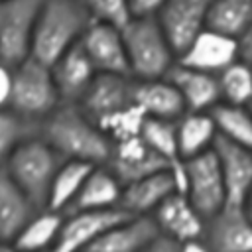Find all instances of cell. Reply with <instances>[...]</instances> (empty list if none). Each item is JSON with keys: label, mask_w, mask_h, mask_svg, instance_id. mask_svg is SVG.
Segmentation results:
<instances>
[{"label": "cell", "mask_w": 252, "mask_h": 252, "mask_svg": "<svg viewBox=\"0 0 252 252\" xmlns=\"http://www.w3.org/2000/svg\"><path fill=\"white\" fill-rule=\"evenodd\" d=\"M39 134L63 159H79L98 165L106 163L112 152L108 136L77 102H61L39 124Z\"/></svg>", "instance_id": "obj_1"}, {"label": "cell", "mask_w": 252, "mask_h": 252, "mask_svg": "<svg viewBox=\"0 0 252 252\" xmlns=\"http://www.w3.org/2000/svg\"><path fill=\"white\" fill-rule=\"evenodd\" d=\"M93 18L83 0H41L32 57L43 65H53L71 47L79 45Z\"/></svg>", "instance_id": "obj_2"}, {"label": "cell", "mask_w": 252, "mask_h": 252, "mask_svg": "<svg viewBox=\"0 0 252 252\" xmlns=\"http://www.w3.org/2000/svg\"><path fill=\"white\" fill-rule=\"evenodd\" d=\"M130 75L136 81L161 79L177 63V55L169 45L156 16H134L122 30Z\"/></svg>", "instance_id": "obj_3"}, {"label": "cell", "mask_w": 252, "mask_h": 252, "mask_svg": "<svg viewBox=\"0 0 252 252\" xmlns=\"http://www.w3.org/2000/svg\"><path fill=\"white\" fill-rule=\"evenodd\" d=\"M63 161L57 150L37 132L20 144L2 167L37 209H45L51 183Z\"/></svg>", "instance_id": "obj_4"}, {"label": "cell", "mask_w": 252, "mask_h": 252, "mask_svg": "<svg viewBox=\"0 0 252 252\" xmlns=\"http://www.w3.org/2000/svg\"><path fill=\"white\" fill-rule=\"evenodd\" d=\"M61 102L63 100L55 87L49 65L28 57L24 63L14 67L12 96L8 108L30 122L41 124Z\"/></svg>", "instance_id": "obj_5"}, {"label": "cell", "mask_w": 252, "mask_h": 252, "mask_svg": "<svg viewBox=\"0 0 252 252\" xmlns=\"http://www.w3.org/2000/svg\"><path fill=\"white\" fill-rule=\"evenodd\" d=\"M41 0H8L0 4V61L16 67L32 57V39Z\"/></svg>", "instance_id": "obj_6"}, {"label": "cell", "mask_w": 252, "mask_h": 252, "mask_svg": "<svg viewBox=\"0 0 252 252\" xmlns=\"http://www.w3.org/2000/svg\"><path fill=\"white\" fill-rule=\"evenodd\" d=\"M183 193L205 220L213 219L220 209L226 207V187L215 148L185 161Z\"/></svg>", "instance_id": "obj_7"}, {"label": "cell", "mask_w": 252, "mask_h": 252, "mask_svg": "<svg viewBox=\"0 0 252 252\" xmlns=\"http://www.w3.org/2000/svg\"><path fill=\"white\" fill-rule=\"evenodd\" d=\"M207 8L209 0H165L158 10L156 20L177 57L207 28Z\"/></svg>", "instance_id": "obj_8"}, {"label": "cell", "mask_w": 252, "mask_h": 252, "mask_svg": "<svg viewBox=\"0 0 252 252\" xmlns=\"http://www.w3.org/2000/svg\"><path fill=\"white\" fill-rule=\"evenodd\" d=\"M126 217L130 215L120 209L65 213L59 240L51 252H85L98 236Z\"/></svg>", "instance_id": "obj_9"}, {"label": "cell", "mask_w": 252, "mask_h": 252, "mask_svg": "<svg viewBox=\"0 0 252 252\" xmlns=\"http://www.w3.org/2000/svg\"><path fill=\"white\" fill-rule=\"evenodd\" d=\"M203 240L213 252H252V213L226 205L207 220Z\"/></svg>", "instance_id": "obj_10"}, {"label": "cell", "mask_w": 252, "mask_h": 252, "mask_svg": "<svg viewBox=\"0 0 252 252\" xmlns=\"http://www.w3.org/2000/svg\"><path fill=\"white\" fill-rule=\"evenodd\" d=\"M134 83L130 75L98 73L85 96L77 102L94 122L134 104Z\"/></svg>", "instance_id": "obj_11"}, {"label": "cell", "mask_w": 252, "mask_h": 252, "mask_svg": "<svg viewBox=\"0 0 252 252\" xmlns=\"http://www.w3.org/2000/svg\"><path fill=\"white\" fill-rule=\"evenodd\" d=\"M81 47L85 49L98 73L130 75L122 30L108 24L93 22L81 39Z\"/></svg>", "instance_id": "obj_12"}, {"label": "cell", "mask_w": 252, "mask_h": 252, "mask_svg": "<svg viewBox=\"0 0 252 252\" xmlns=\"http://www.w3.org/2000/svg\"><path fill=\"white\" fill-rule=\"evenodd\" d=\"M234 61H238V39H232L209 28H205L177 57V63L211 75H219Z\"/></svg>", "instance_id": "obj_13"}, {"label": "cell", "mask_w": 252, "mask_h": 252, "mask_svg": "<svg viewBox=\"0 0 252 252\" xmlns=\"http://www.w3.org/2000/svg\"><path fill=\"white\" fill-rule=\"evenodd\" d=\"M215 154L226 187V205L246 207L252 193V150L217 138Z\"/></svg>", "instance_id": "obj_14"}, {"label": "cell", "mask_w": 252, "mask_h": 252, "mask_svg": "<svg viewBox=\"0 0 252 252\" xmlns=\"http://www.w3.org/2000/svg\"><path fill=\"white\" fill-rule=\"evenodd\" d=\"M177 191L179 183L171 169L152 173L148 177L124 185L120 197V211L130 217H152L156 209Z\"/></svg>", "instance_id": "obj_15"}, {"label": "cell", "mask_w": 252, "mask_h": 252, "mask_svg": "<svg viewBox=\"0 0 252 252\" xmlns=\"http://www.w3.org/2000/svg\"><path fill=\"white\" fill-rule=\"evenodd\" d=\"M156 220L159 234L171 238L177 244L203 238L207 220L201 217V213L191 205L185 193H173L167 197L152 215Z\"/></svg>", "instance_id": "obj_16"}, {"label": "cell", "mask_w": 252, "mask_h": 252, "mask_svg": "<svg viewBox=\"0 0 252 252\" xmlns=\"http://www.w3.org/2000/svg\"><path fill=\"white\" fill-rule=\"evenodd\" d=\"M106 165L114 171L122 185H128L163 169H171L169 163L159 158L140 136L112 144V152Z\"/></svg>", "instance_id": "obj_17"}, {"label": "cell", "mask_w": 252, "mask_h": 252, "mask_svg": "<svg viewBox=\"0 0 252 252\" xmlns=\"http://www.w3.org/2000/svg\"><path fill=\"white\" fill-rule=\"evenodd\" d=\"M159 236L152 217H126L98 236L85 252H144Z\"/></svg>", "instance_id": "obj_18"}, {"label": "cell", "mask_w": 252, "mask_h": 252, "mask_svg": "<svg viewBox=\"0 0 252 252\" xmlns=\"http://www.w3.org/2000/svg\"><path fill=\"white\" fill-rule=\"evenodd\" d=\"M51 73L63 102H79L98 75L81 43L61 55L51 65Z\"/></svg>", "instance_id": "obj_19"}, {"label": "cell", "mask_w": 252, "mask_h": 252, "mask_svg": "<svg viewBox=\"0 0 252 252\" xmlns=\"http://www.w3.org/2000/svg\"><path fill=\"white\" fill-rule=\"evenodd\" d=\"M167 79L179 91L187 112H211L220 102L217 75L175 63L173 69L167 73Z\"/></svg>", "instance_id": "obj_20"}, {"label": "cell", "mask_w": 252, "mask_h": 252, "mask_svg": "<svg viewBox=\"0 0 252 252\" xmlns=\"http://www.w3.org/2000/svg\"><path fill=\"white\" fill-rule=\"evenodd\" d=\"M134 104L148 118L159 120H173L177 122L185 112V102L175 89V85L167 79H148L134 83Z\"/></svg>", "instance_id": "obj_21"}, {"label": "cell", "mask_w": 252, "mask_h": 252, "mask_svg": "<svg viewBox=\"0 0 252 252\" xmlns=\"http://www.w3.org/2000/svg\"><path fill=\"white\" fill-rule=\"evenodd\" d=\"M41 209L14 183L0 165V242H14L26 222Z\"/></svg>", "instance_id": "obj_22"}, {"label": "cell", "mask_w": 252, "mask_h": 252, "mask_svg": "<svg viewBox=\"0 0 252 252\" xmlns=\"http://www.w3.org/2000/svg\"><path fill=\"white\" fill-rule=\"evenodd\" d=\"M122 189H124V185L114 175V171L106 163H98L89 173L83 189L79 191L75 203L71 205V209L67 213L120 209Z\"/></svg>", "instance_id": "obj_23"}, {"label": "cell", "mask_w": 252, "mask_h": 252, "mask_svg": "<svg viewBox=\"0 0 252 252\" xmlns=\"http://www.w3.org/2000/svg\"><path fill=\"white\" fill-rule=\"evenodd\" d=\"M177 146L183 161L215 148L219 138L211 112H185L177 122Z\"/></svg>", "instance_id": "obj_24"}, {"label": "cell", "mask_w": 252, "mask_h": 252, "mask_svg": "<svg viewBox=\"0 0 252 252\" xmlns=\"http://www.w3.org/2000/svg\"><path fill=\"white\" fill-rule=\"evenodd\" d=\"M140 138L159 156L163 158L171 171L177 177L179 191H185V161L179 156L177 146V126L173 120H159V118H146Z\"/></svg>", "instance_id": "obj_25"}, {"label": "cell", "mask_w": 252, "mask_h": 252, "mask_svg": "<svg viewBox=\"0 0 252 252\" xmlns=\"http://www.w3.org/2000/svg\"><path fill=\"white\" fill-rule=\"evenodd\" d=\"M93 167H94V163H89V161L65 159L55 173L45 209L55 211V213H67L71 209V205L75 203L79 191L83 189Z\"/></svg>", "instance_id": "obj_26"}, {"label": "cell", "mask_w": 252, "mask_h": 252, "mask_svg": "<svg viewBox=\"0 0 252 252\" xmlns=\"http://www.w3.org/2000/svg\"><path fill=\"white\" fill-rule=\"evenodd\" d=\"M207 28L240 39L252 28V0H209Z\"/></svg>", "instance_id": "obj_27"}, {"label": "cell", "mask_w": 252, "mask_h": 252, "mask_svg": "<svg viewBox=\"0 0 252 252\" xmlns=\"http://www.w3.org/2000/svg\"><path fill=\"white\" fill-rule=\"evenodd\" d=\"M63 219L65 213H55L49 209L37 211L14 238V244L26 252H51L59 240Z\"/></svg>", "instance_id": "obj_28"}, {"label": "cell", "mask_w": 252, "mask_h": 252, "mask_svg": "<svg viewBox=\"0 0 252 252\" xmlns=\"http://www.w3.org/2000/svg\"><path fill=\"white\" fill-rule=\"evenodd\" d=\"M211 114H213L219 138H224L232 144L252 150V110L250 106L219 102L211 110Z\"/></svg>", "instance_id": "obj_29"}, {"label": "cell", "mask_w": 252, "mask_h": 252, "mask_svg": "<svg viewBox=\"0 0 252 252\" xmlns=\"http://www.w3.org/2000/svg\"><path fill=\"white\" fill-rule=\"evenodd\" d=\"M220 89V102L250 106L252 102V69L244 61H234L217 75Z\"/></svg>", "instance_id": "obj_30"}, {"label": "cell", "mask_w": 252, "mask_h": 252, "mask_svg": "<svg viewBox=\"0 0 252 252\" xmlns=\"http://www.w3.org/2000/svg\"><path fill=\"white\" fill-rule=\"evenodd\" d=\"M39 132V124L26 120L12 108H0V165L14 154V150L28 138Z\"/></svg>", "instance_id": "obj_31"}, {"label": "cell", "mask_w": 252, "mask_h": 252, "mask_svg": "<svg viewBox=\"0 0 252 252\" xmlns=\"http://www.w3.org/2000/svg\"><path fill=\"white\" fill-rule=\"evenodd\" d=\"M146 118L148 116L140 110V106L130 104V106H126V108L102 118L96 124L108 136V140L112 144H116V142H124V140H130V138H138Z\"/></svg>", "instance_id": "obj_32"}, {"label": "cell", "mask_w": 252, "mask_h": 252, "mask_svg": "<svg viewBox=\"0 0 252 252\" xmlns=\"http://www.w3.org/2000/svg\"><path fill=\"white\" fill-rule=\"evenodd\" d=\"M83 2L93 22H100L124 30L134 18L132 0H83Z\"/></svg>", "instance_id": "obj_33"}, {"label": "cell", "mask_w": 252, "mask_h": 252, "mask_svg": "<svg viewBox=\"0 0 252 252\" xmlns=\"http://www.w3.org/2000/svg\"><path fill=\"white\" fill-rule=\"evenodd\" d=\"M12 81H14V67L0 61V108H6L10 104Z\"/></svg>", "instance_id": "obj_34"}, {"label": "cell", "mask_w": 252, "mask_h": 252, "mask_svg": "<svg viewBox=\"0 0 252 252\" xmlns=\"http://www.w3.org/2000/svg\"><path fill=\"white\" fill-rule=\"evenodd\" d=\"M165 0H132L134 16H156Z\"/></svg>", "instance_id": "obj_35"}, {"label": "cell", "mask_w": 252, "mask_h": 252, "mask_svg": "<svg viewBox=\"0 0 252 252\" xmlns=\"http://www.w3.org/2000/svg\"><path fill=\"white\" fill-rule=\"evenodd\" d=\"M238 59L252 69V28L238 39Z\"/></svg>", "instance_id": "obj_36"}, {"label": "cell", "mask_w": 252, "mask_h": 252, "mask_svg": "<svg viewBox=\"0 0 252 252\" xmlns=\"http://www.w3.org/2000/svg\"><path fill=\"white\" fill-rule=\"evenodd\" d=\"M144 252H179V244L173 242V240L167 238V236H159V238H156Z\"/></svg>", "instance_id": "obj_37"}, {"label": "cell", "mask_w": 252, "mask_h": 252, "mask_svg": "<svg viewBox=\"0 0 252 252\" xmlns=\"http://www.w3.org/2000/svg\"><path fill=\"white\" fill-rule=\"evenodd\" d=\"M179 252H213V250L209 248V244L203 238H197V240H189V242L179 244Z\"/></svg>", "instance_id": "obj_38"}, {"label": "cell", "mask_w": 252, "mask_h": 252, "mask_svg": "<svg viewBox=\"0 0 252 252\" xmlns=\"http://www.w3.org/2000/svg\"><path fill=\"white\" fill-rule=\"evenodd\" d=\"M0 252H26V250L18 248L14 242H0Z\"/></svg>", "instance_id": "obj_39"}, {"label": "cell", "mask_w": 252, "mask_h": 252, "mask_svg": "<svg viewBox=\"0 0 252 252\" xmlns=\"http://www.w3.org/2000/svg\"><path fill=\"white\" fill-rule=\"evenodd\" d=\"M246 209L252 213V193H250V197H248V203H246Z\"/></svg>", "instance_id": "obj_40"}, {"label": "cell", "mask_w": 252, "mask_h": 252, "mask_svg": "<svg viewBox=\"0 0 252 252\" xmlns=\"http://www.w3.org/2000/svg\"><path fill=\"white\" fill-rule=\"evenodd\" d=\"M4 2H8V0H0V4H4Z\"/></svg>", "instance_id": "obj_41"}, {"label": "cell", "mask_w": 252, "mask_h": 252, "mask_svg": "<svg viewBox=\"0 0 252 252\" xmlns=\"http://www.w3.org/2000/svg\"><path fill=\"white\" fill-rule=\"evenodd\" d=\"M250 110H252V102H250Z\"/></svg>", "instance_id": "obj_42"}]
</instances>
